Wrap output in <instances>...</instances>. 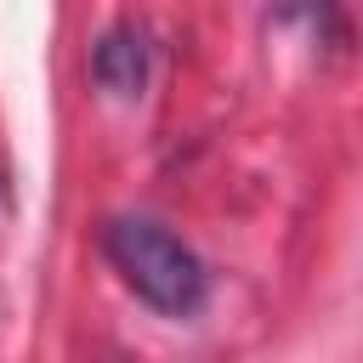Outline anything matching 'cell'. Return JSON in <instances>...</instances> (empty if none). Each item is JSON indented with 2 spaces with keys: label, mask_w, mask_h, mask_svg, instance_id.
<instances>
[{
  "label": "cell",
  "mask_w": 363,
  "mask_h": 363,
  "mask_svg": "<svg viewBox=\"0 0 363 363\" xmlns=\"http://www.w3.org/2000/svg\"><path fill=\"white\" fill-rule=\"evenodd\" d=\"M102 250L125 278V289L164 318H193L210 295L204 261L153 216H113L102 227Z\"/></svg>",
  "instance_id": "obj_1"
},
{
  "label": "cell",
  "mask_w": 363,
  "mask_h": 363,
  "mask_svg": "<svg viewBox=\"0 0 363 363\" xmlns=\"http://www.w3.org/2000/svg\"><path fill=\"white\" fill-rule=\"evenodd\" d=\"M91 74L113 96H142V85H147V40H142V28L136 23H113L91 51Z\"/></svg>",
  "instance_id": "obj_2"
},
{
  "label": "cell",
  "mask_w": 363,
  "mask_h": 363,
  "mask_svg": "<svg viewBox=\"0 0 363 363\" xmlns=\"http://www.w3.org/2000/svg\"><path fill=\"white\" fill-rule=\"evenodd\" d=\"M272 17L278 23H306L318 40L323 34H340V6L335 0H272Z\"/></svg>",
  "instance_id": "obj_3"
}]
</instances>
